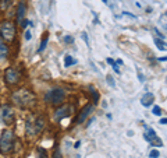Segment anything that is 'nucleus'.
Segmentation results:
<instances>
[{
  "label": "nucleus",
  "instance_id": "nucleus-12",
  "mask_svg": "<svg viewBox=\"0 0 167 158\" xmlns=\"http://www.w3.org/2000/svg\"><path fill=\"white\" fill-rule=\"evenodd\" d=\"M7 56H8V46L0 38V59H7Z\"/></svg>",
  "mask_w": 167,
  "mask_h": 158
},
{
  "label": "nucleus",
  "instance_id": "nucleus-24",
  "mask_svg": "<svg viewBox=\"0 0 167 158\" xmlns=\"http://www.w3.org/2000/svg\"><path fill=\"white\" fill-rule=\"evenodd\" d=\"M82 38H84V41H85V42H86V45H89V39H88V35H86L85 32H84V34H82Z\"/></svg>",
  "mask_w": 167,
  "mask_h": 158
},
{
  "label": "nucleus",
  "instance_id": "nucleus-21",
  "mask_svg": "<svg viewBox=\"0 0 167 158\" xmlns=\"http://www.w3.org/2000/svg\"><path fill=\"white\" fill-rule=\"evenodd\" d=\"M64 42L72 43V42H74V38H72V37H68V35H67V37H64Z\"/></svg>",
  "mask_w": 167,
  "mask_h": 158
},
{
  "label": "nucleus",
  "instance_id": "nucleus-1",
  "mask_svg": "<svg viewBox=\"0 0 167 158\" xmlns=\"http://www.w3.org/2000/svg\"><path fill=\"white\" fill-rule=\"evenodd\" d=\"M14 133L11 130H4L0 136V152L2 154H11L14 150Z\"/></svg>",
  "mask_w": 167,
  "mask_h": 158
},
{
  "label": "nucleus",
  "instance_id": "nucleus-30",
  "mask_svg": "<svg viewBox=\"0 0 167 158\" xmlns=\"http://www.w3.org/2000/svg\"><path fill=\"white\" fill-rule=\"evenodd\" d=\"M79 146H81V143H79V141H77V143H75V146H74V147H75V148H78V147H79Z\"/></svg>",
  "mask_w": 167,
  "mask_h": 158
},
{
  "label": "nucleus",
  "instance_id": "nucleus-13",
  "mask_svg": "<svg viewBox=\"0 0 167 158\" xmlns=\"http://www.w3.org/2000/svg\"><path fill=\"white\" fill-rule=\"evenodd\" d=\"M35 129H33V133H39V132H42L43 130V127H45V119L42 118V116H39L38 119L35 120Z\"/></svg>",
  "mask_w": 167,
  "mask_h": 158
},
{
  "label": "nucleus",
  "instance_id": "nucleus-31",
  "mask_svg": "<svg viewBox=\"0 0 167 158\" xmlns=\"http://www.w3.org/2000/svg\"><path fill=\"white\" fill-rule=\"evenodd\" d=\"M102 2H103V3H107V0H102Z\"/></svg>",
  "mask_w": 167,
  "mask_h": 158
},
{
  "label": "nucleus",
  "instance_id": "nucleus-17",
  "mask_svg": "<svg viewBox=\"0 0 167 158\" xmlns=\"http://www.w3.org/2000/svg\"><path fill=\"white\" fill-rule=\"evenodd\" d=\"M46 45H47V35H45L42 42H41V46H39V49H38V52H43L45 48H46Z\"/></svg>",
  "mask_w": 167,
  "mask_h": 158
},
{
  "label": "nucleus",
  "instance_id": "nucleus-16",
  "mask_svg": "<svg viewBox=\"0 0 167 158\" xmlns=\"http://www.w3.org/2000/svg\"><path fill=\"white\" fill-rule=\"evenodd\" d=\"M155 43H156V46H157L160 51H166V42H164V41L159 39V38H156V39H155Z\"/></svg>",
  "mask_w": 167,
  "mask_h": 158
},
{
  "label": "nucleus",
  "instance_id": "nucleus-7",
  "mask_svg": "<svg viewBox=\"0 0 167 158\" xmlns=\"http://www.w3.org/2000/svg\"><path fill=\"white\" fill-rule=\"evenodd\" d=\"M71 112H72V106H71V105H63V104H61V106L56 109L54 118H56V120H57V122H60V120H63L64 118H67V116L71 115Z\"/></svg>",
  "mask_w": 167,
  "mask_h": 158
},
{
  "label": "nucleus",
  "instance_id": "nucleus-18",
  "mask_svg": "<svg viewBox=\"0 0 167 158\" xmlns=\"http://www.w3.org/2000/svg\"><path fill=\"white\" fill-rule=\"evenodd\" d=\"M149 155H150V158H157L159 155H160V152H159L157 150H152V151L149 152Z\"/></svg>",
  "mask_w": 167,
  "mask_h": 158
},
{
  "label": "nucleus",
  "instance_id": "nucleus-28",
  "mask_svg": "<svg viewBox=\"0 0 167 158\" xmlns=\"http://www.w3.org/2000/svg\"><path fill=\"white\" fill-rule=\"evenodd\" d=\"M166 123H167V119H166V118L160 119V124H166Z\"/></svg>",
  "mask_w": 167,
  "mask_h": 158
},
{
  "label": "nucleus",
  "instance_id": "nucleus-26",
  "mask_svg": "<svg viewBox=\"0 0 167 158\" xmlns=\"http://www.w3.org/2000/svg\"><path fill=\"white\" fill-rule=\"evenodd\" d=\"M8 6V0H4V2H3V6H2V9L3 10H6V7Z\"/></svg>",
  "mask_w": 167,
  "mask_h": 158
},
{
  "label": "nucleus",
  "instance_id": "nucleus-8",
  "mask_svg": "<svg viewBox=\"0 0 167 158\" xmlns=\"http://www.w3.org/2000/svg\"><path fill=\"white\" fill-rule=\"evenodd\" d=\"M92 112H93V105H92V104L85 105V108L81 111L79 115H78V118H77V124H82L84 122H85V119L88 118Z\"/></svg>",
  "mask_w": 167,
  "mask_h": 158
},
{
  "label": "nucleus",
  "instance_id": "nucleus-5",
  "mask_svg": "<svg viewBox=\"0 0 167 158\" xmlns=\"http://www.w3.org/2000/svg\"><path fill=\"white\" fill-rule=\"evenodd\" d=\"M4 83L7 85H15L19 83V74L15 69L10 67L4 71Z\"/></svg>",
  "mask_w": 167,
  "mask_h": 158
},
{
  "label": "nucleus",
  "instance_id": "nucleus-20",
  "mask_svg": "<svg viewBox=\"0 0 167 158\" xmlns=\"http://www.w3.org/2000/svg\"><path fill=\"white\" fill-rule=\"evenodd\" d=\"M153 113L157 115V116H160L161 115V108L160 106H155V108H153Z\"/></svg>",
  "mask_w": 167,
  "mask_h": 158
},
{
  "label": "nucleus",
  "instance_id": "nucleus-23",
  "mask_svg": "<svg viewBox=\"0 0 167 158\" xmlns=\"http://www.w3.org/2000/svg\"><path fill=\"white\" fill-rule=\"evenodd\" d=\"M31 38H32V34H31V31H27V32H25V39L29 41Z\"/></svg>",
  "mask_w": 167,
  "mask_h": 158
},
{
  "label": "nucleus",
  "instance_id": "nucleus-22",
  "mask_svg": "<svg viewBox=\"0 0 167 158\" xmlns=\"http://www.w3.org/2000/svg\"><path fill=\"white\" fill-rule=\"evenodd\" d=\"M107 83L111 85V87H114V80H113V77H111V76L107 77Z\"/></svg>",
  "mask_w": 167,
  "mask_h": 158
},
{
  "label": "nucleus",
  "instance_id": "nucleus-2",
  "mask_svg": "<svg viewBox=\"0 0 167 158\" xmlns=\"http://www.w3.org/2000/svg\"><path fill=\"white\" fill-rule=\"evenodd\" d=\"M13 101H14V104H17L21 108L31 106L33 104V101H35V95L28 90H21V91H17V93L13 94Z\"/></svg>",
  "mask_w": 167,
  "mask_h": 158
},
{
  "label": "nucleus",
  "instance_id": "nucleus-11",
  "mask_svg": "<svg viewBox=\"0 0 167 158\" xmlns=\"http://www.w3.org/2000/svg\"><path fill=\"white\" fill-rule=\"evenodd\" d=\"M153 101H155V95H153V94H150V93H146L141 98V104L143 105V106H150V105L153 104Z\"/></svg>",
  "mask_w": 167,
  "mask_h": 158
},
{
  "label": "nucleus",
  "instance_id": "nucleus-32",
  "mask_svg": "<svg viewBox=\"0 0 167 158\" xmlns=\"http://www.w3.org/2000/svg\"><path fill=\"white\" fill-rule=\"evenodd\" d=\"M0 2H2V0H0Z\"/></svg>",
  "mask_w": 167,
  "mask_h": 158
},
{
  "label": "nucleus",
  "instance_id": "nucleus-27",
  "mask_svg": "<svg viewBox=\"0 0 167 158\" xmlns=\"http://www.w3.org/2000/svg\"><path fill=\"white\" fill-rule=\"evenodd\" d=\"M113 70H114V71H116V73H117V74H118V73H120L118 67H117V63H114V65H113Z\"/></svg>",
  "mask_w": 167,
  "mask_h": 158
},
{
  "label": "nucleus",
  "instance_id": "nucleus-19",
  "mask_svg": "<svg viewBox=\"0 0 167 158\" xmlns=\"http://www.w3.org/2000/svg\"><path fill=\"white\" fill-rule=\"evenodd\" d=\"M53 158H63V155H61V151L58 148L54 150V152H53Z\"/></svg>",
  "mask_w": 167,
  "mask_h": 158
},
{
  "label": "nucleus",
  "instance_id": "nucleus-3",
  "mask_svg": "<svg viewBox=\"0 0 167 158\" xmlns=\"http://www.w3.org/2000/svg\"><path fill=\"white\" fill-rule=\"evenodd\" d=\"M66 99V91L63 88H53L47 93L46 95V101L50 102L52 105H61Z\"/></svg>",
  "mask_w": 167,
  "mask_h": 158
},
{
  "label": "nucleus",
  "instance_id": "nucleus-10",
  "mask_svg": "<svg viewBox=\"0 0 167 158\" xmlns=\"http://www.w3.org/2000/svg\"><path fill=\"white\" fill-rule=\"evenodd\" d=\"M25 11H27V4H25L24 0H21L18 3V7H17V23H22L25 17Z\"/></svg>",
  "mask_w": 167,
  "mask_h": 158
},
{
  "label": "nucleus",
  "instance_id": "nucleus-15",
  "mask_svg": "<svg viewBox=\"0 0 167 158\" xmlns=\"http://www.w3.org/2000/svg\"><path fill=\"white\" fill-rule=\"evenodd\" d=\"M75 63H77V60L72 56H70V55H67L66 59H64V66H66V67H70L71 65H75Z\"/></svg>",
  "mask_w": 167,
  "mask_h": 158
},
{
  "label": "nucleus",
  "instance_id": "nucleus-6",
  "mask_svg": "<svg viewBox=\"0 0 167 158\" xmlns=\"http://www.w3.org/2000/svg\"><path fill=\"white\" fill-rule=\"evenodd\" d=\"M145 138H146L148 141H149L152 146H156V147H160L163 146V141L160 140V138L157 137V134H156V132L152 129V127H148L145 126Z\"/></svg>",
  "mask_w": 167,
  "mask_h": 158
},
{
  "label": "nucleus",
  "instance_id": "nucleus-14",
  "mask_svg": "<svg viewBox=\"0 0 167 158\" xmlns=\"http://www.w3.org/2000/svg\"><path fill=\"white\" fill-rule=\"evenodd\" d=\"M89 93L92 94V98H93L95 101V105L99 102V93H97V90L93 87V85H89Z\"/></svg>",
  "mask_w": 167,
  "mask_h": 158
},
{
  "label": "nucleus",
  "instance_id": "nucleus-4",
  "mask_svg": "<svg viewBox=\"0 0 167 158\" xmlns=\"http://www.w3.org/2000/svg\"><path fill=\"white\" fill-rule=\"evenodd\" d=\"M0 38L6 42H13L15 38V28L10 21H4L0 25Z\"/></svg>",
  "mask_w": 167,
  "mask_h": 158
},
{
  "label": "nucleus",
  "instance_id": "nucleus-25",
  "mask_svg": "<svg viewBox=\"0 0 167 158\" xmlns=\"http://www.w3.org/2000/svg\"><path fill=\"white\" fill-rule=\"evenodd\" d=\"M39 151H41V158H46V151L43 148H41Z\"/></svg>",
  "mask_w": 167,
  "mask_h": 158
},
{
  "label": "nucleus",
  "instance_id": "nucleus-9",
  "mask_svg": "<svg viewBox=\"0 0 167 158\" xmlns=\"http://www.w3.org/2000/svg\"><path fill=\"white\" fill-rule=\"evenodd\" d=\"M2 119L6 122L7 124H11L14 122V112L8 105L3 106V112H2Z\"/></svg>",
  "mask_w": 167,
  "mask_h": 158
},
{
  "label": "nucleus",
  "instance_id": "nucleus-29",
  "mask_svg": "<svg viewBox=\"0 0 167 158\" xmlns=\"http://www.w3.org/2000/svg\"><path fill=\"white\" fill-rule=\"evenodd\" d=\"M106 62H107L109 65H114V60H113V59H107V60H106Z\"/></svg>",
  "mask_w": 167,
  "mask_h": 158
}]
</instances>
